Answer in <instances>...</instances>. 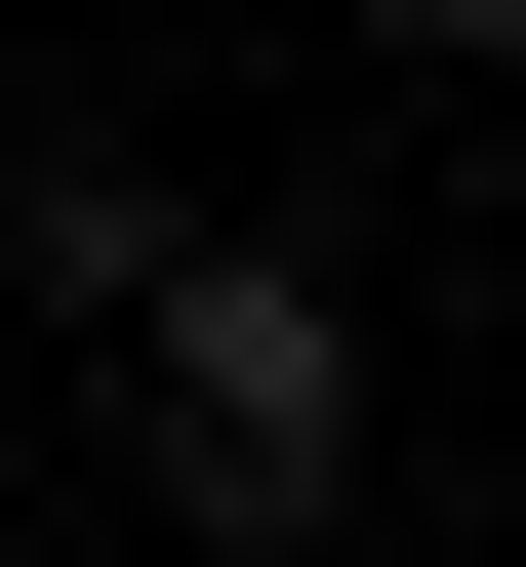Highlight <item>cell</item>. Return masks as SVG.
Segmentation results:
<instances>
[{
  "instance_id": "cell-1",
  "label": "cell",
  "mask_w": 526,
  "mask_h": 567,
  "mask_svg": "<svg viewBox=\"0 0 526 567\" xmlns=\"http://www.w3.org/2000/svg\"><path fill=\"white\" fill-rule=\"evenodd\" d=\"M122 365H163V486H203V527H324V486H364V324L283 244H122Z\"/></svg>"
},
{
  "instance_id": "cell-2",
  "label": "cell",
  "mask_w": 526,
  "mask_h": 567,
  "mask_svg": "<svg viewBox=\"0 0 526 567\" xmlns=\"http://www.w3.org/2000/svg\"><path fill=\"white\" fill-rule=\"evenodd\" d=\"M364 41H445V82H486V41H526V0H364Z\"/></svg>"
}]
</instances>
